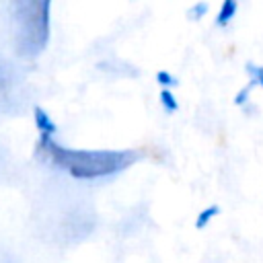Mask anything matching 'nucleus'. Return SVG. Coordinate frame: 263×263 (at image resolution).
<instances>
[{"mask_svg": "<svg viewBox=\"0 0 263 263\" xmlns=\"http://www.w3.org/2000/svg\"><path fill=\"white\" fill-rule=\"evenodd\" d=\"M39 150L74 179H103L121 173L138 160L136 150H78L66 148L53 140H39Z\"/></svg>", "mask_w": 263, "mask_h": 263, "instance_id": "f257e3e1", "label": "nucleus"}, {"mask_svg": "<svg viewBox=\"0 0 263 263\" xmlns=\"http://www.w3.org/2000/svg\"><path fill=\"white\" fill-rule=\"evenodd\" d=\"M49 2H33L23 4L25 18L21 21L18 35L23 37V43L18 45L21 53H39L43 51L47 37H49Z\"/></svg>", "mask_w": 263, "mask_h": 263, "instance_id": "f03ea898", "label": "nucleus"}, {"mask_svg": "<svg viewBox=\"0 0 263 263\" xmlns=\"http://www.w3.org/2000/svg\"><path fill=\"white\" fill-rule=\"evenodd\" d=\"M33 119H35V127L39 132V140H53V136L58 134V123L43 107L37 105L33 109Z\"/></svg>", "mask_w": 263, "mask_h": 263, "instance_id": "7ed1b4c3", "label": "nucleus"}, {"mask_svg": "<svg viewBox=\"0 0 263 263\" xmlns=\"http://www.w3.org/2000/svg\"><path fill=\"white\" fill-rule=\"evenodd\" d=\"M236 12H238V2L236 0H224L218 14H216V21H214L216 27H228L232 23V18L236 16Z\"/></svg>", "mask_w": 263, "mask_h": 263, "instance_id": "20e7f679", "label": "nucleus"}, {"mask_svg": "<svg viewBox=\"0 0 263 263\" xmlns=\"http://www.w3.org/2000/svg\"><path fill=\"white\" fill-rule=\"evenodd\" d=\"M158 101H160V107H162V111H164L166 115H173V113L179 111V101H177V97H175L173 90H168V88H160V92H158Z\"/></svg>", "mask_w": 263, "mask_h": 263, "instance_id": "39448f33", "label": "nucleus"}, {"mask_svg": "<svg viewBox=\"0 0 263 263\" xmlns=\"http://www.w3.org/2000/svg\"><path fill=\"white\" fill-rule=\"evenodd\" d=\"M218 214H220V205H216V203H214V205H208L205 210H201V212L197 214V218H195V228H197V230H203Z\"/></svg>", "mask_w": 263, "mask_h": 263, "instance_id": "423d86ee", "label": "nucleus"}, {"mask_svg": "<svg viewBox=\"0 0 263 263\" xmlns=\"http://www.w3.org/2000/svg\"><path fill=\"white\" fill-rule=\"evenodd\" d=\"M156 82H158L162 88H168V90H171V86H177V78H175L168 70H158V72H156Z\"/></svg>", "mask_w": 263, "mask_h": 263, "instance_id": "0eeeda50", "label": "nucleus"}, {"mask_svg": "<svg viewBox=\"0 0 263 263\" xmlns=\"http://www.w3.org/2000/svg\"><path fill=\"white\" fill-rule=\"evenodd\" d=\"M247 72H249L251 80H253L257 86L263 88V68H261V66H253V64H249V66H247Z\"/></svg>", "mask_w": 263, "mask_h": 263, "instance_id": "6e6552de", "label": "nucleus"}, {"mask_svg": "<svg viewBox=\"0 0 263 263\" xmlns=\"http://www.w3.org/2000/svg\"><path fill=\"white\" fill-rule=\"evenodd\" d=\"M208 8H210V6H208L205 2H197V4H193V6L189 8V16H191V18H199V16H203V14L208 12Z\"/></svg>", "mask_w": 263, "mask_h": 263, "instance_id": "1a4fd4ad", "label": "nucleus"}, {"mask_svg": "<svg viewBox=\"0 0 263 263\" xmlns=\"http://www.w3.org/2000/svg\"><path fill=\"white\" fill-rule=\"evenodd\" d=\"M253 86H255V82L251 80L242 90H238V92H236V97H234V105H242V103L249 99V92H251V88H253Z\"/></svg>", "mask_w": 263, "mask_h": 263, "instance_id": "9d476101", "label": "nucleus"}]
</instances>
